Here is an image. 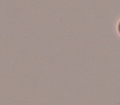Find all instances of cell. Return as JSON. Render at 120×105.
Returning a JSON list of instances; mask_svg holds the SVG:
<instances>
[{
	"mask_svg": "<svg viewBox=\"0 0 120 105\" xmlns=\"http://www.w3.org/2000/svg\"><path fill=\"white\" fill-rule=\"evenodd\" d=\"M118 31H119V33H120V23H119V24H118Z\"/></svg>",
	"mask_w": 120,
	"mask_h": 105,
	"instance_id": "1",
	"label": "cell"
}]
</instances>
